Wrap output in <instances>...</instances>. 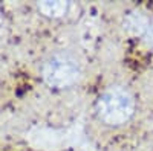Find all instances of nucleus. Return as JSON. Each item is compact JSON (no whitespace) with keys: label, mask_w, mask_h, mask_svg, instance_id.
<instances>
[{"label":"nucleus","mask_w":153,"mask_h":151,"mask_svg":"<svg viewBox=\"0 0 153 151\" xmlns=\"http://www.w3.org/2000/svg\"><path fill=\"white\" fill-rule=\"evenodd\" d=\"M40 14L48 18H60L68 14L69 3L68 2H60V0H45L37 5Z\"/></svg>","instance_id":"nucleus-4"},{"label":"nucleus","mask_w":153,"mask_h":151,"mask_svg":"<svg viewBox=\"0 0 153 151\" xmlns=\"http://www.w3.org/2000/svg\"><path fill=\"white\" fill-rule=\"evenodd\" d=\"M45 82L52 89H69L81 77V64L74 55L60 52L49 57L42 67Z\"/></svg>","instance_id":"nucleus-2"},{"label":"nucleus","mask_w":153,"mask_h":151,"mask_svg":"<svg viewBox=\"0 0 153 151\" xmlns=\"http://www.w3.org/2000/svg\"><path fill=\"white\" fill-rule=\"evenodd\" d=\"M135 98L124 87H109L95 102V111L100 121L109 127H121L135 115Z\"/></svg>","instance_id":"nucleus-1"},{"label":"nucleus","mask_w":153,"mask_h":151,"mask_svg":"<svg viewBox=\"0 0 153 151\" xmlns=\"http://www.w3.org/2000/svg\"><path fill=\"white\" fill-rule=\"evenodd\" d=\"M143 40H144L149 46L153 47V18L150 20L149 26H147V29H146V32H144V35H143Z\"/></svg>","instance_id":"nucleus-5"},{"label":"nucleus","mask_w":153,"mask_h":151,"mask_svg":"<svg viewBox=\"0 0 153 151\" xmlns=\"http://www.w3.org/2000/svg\"><path fill=\"white\" fill-rule=\"evenodd\" d=\"M150 17H147L144 12L141 11H138V9H133L130 12H127L126 17H124V21H123V26L124 29L132 34V35H139V37H143L147 26H149V23H150Z\"/></svg>","instance_id":"nucleus-3"}]
</instances>
